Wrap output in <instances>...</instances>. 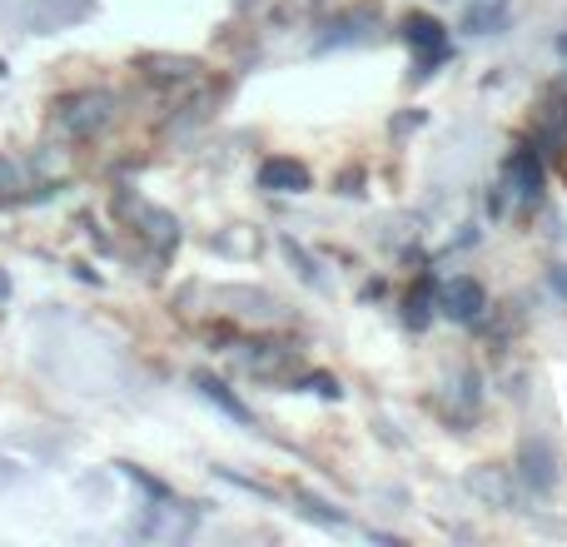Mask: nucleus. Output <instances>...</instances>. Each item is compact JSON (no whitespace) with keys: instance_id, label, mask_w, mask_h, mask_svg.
I'll return each instance as SVG.
<instances>
[{"instance_id":"f257e3e1","label":"nucleus","mask_w":567,"mask_h":547,"mask_svg":"<svg viewBox=\"0 0 567 547\" xmlns=\"http://www.w3.org/2000/svg\"><path fill=\"white\" fill-rule=\"evenodd\" d=\"M115 120V95L110 90H75L55 100V130L65 140H95Z\"/></svg>"},{"instance_id":"f03ea898","label":"nucleus","mask_w":567,"mask_h":547,"mask_svg":"<svg viewBox=\"0 0 567 547\" xmlns=\"http://www.w3.org/2000/svg\"><path fill=\"white\" fill-rule=\"evenodd\" d=\"M443 309V319L453 323H473L483 309H488V289H483L478 279H468V274H458V279L439 283V299H433Z\"/></svg>"},{"instance_id":"7ed1b4c3","label":"nucleus","mask_w":567,"mask_h":547,"mask_svg":"<svg viewBox=\"0 0 567 547\" xmlns=\"http://www.w3.org/2000/svg\"><path fill=\"white\" fill-rule=\"evenodd\" d=\"M215 299L225 303L229 313H239V319H255V323H279L284 319V303L275 299V293L249 289V283H229V289H219Z\"/></svg>"},{"instance_id":"20e7f679","label":"nucleus","mask_w":567,"mask_h":547,"mask_svg":"<svg viewBox=\"0 0 567 547\" xmlns=\"http://www.w3.org/2000/svg\"><path fill=\"white\" fill-rule=\"evenodd\" d=\"M120 209L135 219L140 235H145L150 245H159V249L179 245V219L175 215H165V209H155V205H140V199H130V195H120Z\"/></svg>"},{"instance_id":"39448f33","label":"nucleus","mask_w":567,"mask_h":547,"mask_svg":"<svg viewBox=\"0 0 567 547\" xmlns=\"http://www.w3.org/2000/svg\"><path fill=\"white\" fill-rule=\"evenodd\" d=\"M309 185H313L309 165H299V159H289V155H269L265 165H259V189H269V195H303Z\"/></svg>"},{"instance_id":"423d86ee","label":"nucleus","mask_w":567,"mask_h":547,"mask_svg":"<svg viewBox=\"0 0 567 547\" xmlns=\"http://www.w3.org/2000/svg\"><path fill=\"white\" fill-rule=\"evenodd\" d=\"M503 189H513L523 205H538V195H543V159L533 155V149L508 155V165H503Z\"/></svg>"},{"instance_id":"0eeeda50","label":"nucleus","mask_w":567,"mask_h":547,"mask_svg":"<svg viewBox=\"0 0 567 547\" xmlns=\"http://www.w3.org/2000/svg\"><path fill=\"white\" fill-rule=\"evenodd\" d=\"M403 40H409L413 50H423V55H429V65L449 55V30H443V20H433L429 10H413V16H403Z\"/></svg>"},{"instance_id":"6e6552de","label":"nucleus","mask_w":567,"mask_h":547,"mask_svg":"<svg viewBox=\"0 0 567 547\" xmlns=\"http://www.w3.org/2000/svg\"><path fill=\"white\" fill-rule=\"evenodd\" d=\"M468 493L483 503H498V508L518 503V483H513L508 468H468Z\"/></svg>"},{"instance_id":"1a4fd4ad","label":"nucleus","mask_w":567,"mask_h":547,"mask_svg":"<svg viewBox=\"0 0 567 547\" xmlns=\"http://www.w3.org/2000/svg\"><path fill=\"white\" fill-rule=\"evenodd\" d=\"M518 463H523V478H528L538 493H548L553 483H558V458H553V448L543 438H523Z\"/></svg>"},{"instance_id":"9d476101","label":"nucleus","mask_w":567,"mask_h":547,"mask_svg":"<svg viewBox=\"0 0 567 547\" xmlns=\"http://www.w3.org/2000/svg\"><path fill=\"white\" fill-rule=\"evenodd\" d=\"M195 389L205 393V399L215 403V409H225V413H229V419H235V423H245V429H255V413H249L245 403L235 399V389H229V383H219L215 373H195Z\"/></svg>"},{"instance_id":"9b49d317","label":"nucleus","mask_w":567,"mask_h":547,"mask_svg":"<svg viewBox=\"0 0 567 547\" xmlns=\"http://www.w3.org/2000/svg\"><path fill=\"white\" fill-rule=\"evenodd\" d=\"M140 70H145L150 80H159V85H175V80H195L199 75V60H189V55H145L140 60Z\"/></svg>"},{"instance_id":"f8f14e48","label":"nucleus","mask_w":567,"mask_h":547,"mask_svg":"<svg viewBox=\"0 0 567 547\" xmlns=\"http://www.w3.org/2000/svg\"><path fill=\"white\" fill-rule=\"evenodd\" d=\"M30 175H35V185H60V179H65V155H60L55 145L35 149V155H30Z\"/></svg>"},{"instance_id":"ddd939ff","label":"nucleus","mask_w":567,"mask_h":547,"mask_svg":"<svg viewBox=\"0 0 567 547\" xmlns=\"http://www.w3.org/2000/svg\"><path fill=\"white\" fill-rule=\"evenodd\" d=\"M279 249H284V255H289V265L299 269V279L309 283V289H323V274H319V265H313L309 255H303V245H299V239H289V235H284V239H279Z\"/></svg>"},{"instance_id":"4468645a","label":"nucleus","mask_w":567,"mask_h":547,"mask_svg":"<svg viewBox=\"0 0 567 547\" xmlns=\"http://www.w3.org/2000/svg\"><path fill=\"white\" fill-rule=\"evenodd\" d=\"M30 179H35V175H30L25 165H16V159L0 155V199H20L30 189Z\"/></svg>"},{"instance_id":"2eb2a0df","label":"nucleus","mask_w":567,"mask_h":547,"mask_svg":"<svg viewBox=\"0 0 567 547\" xmlns=\"http://www.w3.org/2000/svg\"><path fill=\"white\" fill-rule=\"evenodd\" d=\"M239 229V235H219L215 239V249H219V255H259V235H255V229H245V225H235Z\"/></svg>"},{"instance_id":"dca6fc26","label":"nucleus","mask_w":567,"mask_h":547,"mask_svg":"<svg viewBox=\"0 0 567 547\" xmlns=\"http://www.w3.org/2000/svg\"><path fill=\"white\" fill-rule=\"evenodd\" d=\"M429 309H433V293H429V283H423L419 293H409V323H413V329H423V323H429Z\"/></svg>"},{"instance_id":"f3484780","label":"nucleus","mask_w":567,"mask_h":547,"mask_svg":"<svg viewBox=\"0 0 567 547\" xmlns=\"http://www.w3.org/2000/svg\"><path fill=\"white\" fill-rule=\"evenodd\" d=\"M303 383H309V389L313 393H323V399H339V379H329V373H309V379H303Z\"/></svg>"},{"instance_id":"a211bd4d","label":"nucleus","mask_w":567,"mask_h":547,"mask_svg":"<svg viewBox=\"0 0 567 547\" xmlns=\"http://www.w3.org/2000/svg\"><path fill=\"white\" fill-rule=\"evenodd\" d=\"M6 303H10V274L0 269V309H6Z\"/></svg>"},{"instance_id":"6ab92c4d","label":"nucleus","mask_w":567,"mask_h":547,"mask_svg":"<svg viewBox=\"0 0 567 547\" xmlns=\"http://www.w3.org/2000/svg\"><path fill=\"white\" fill-rule=\"evenodd\" d=\"M558 50H563V55H567V35H558Z\"/></svg>"}]
</instances>
